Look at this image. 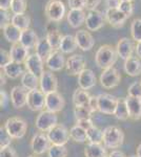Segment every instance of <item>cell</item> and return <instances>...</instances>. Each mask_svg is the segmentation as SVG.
<instances>
[{"instance_id": "11a10c76", "label": "cell", "mask_w": 141, "mask_h": 157, "mask_svg": "<svg viewBox=\"0 0 141 157\" xmlns=\"http://www.w3.org/2000/svg\"><path fill=\"white\" fill-rule=\"evenodd\" d=\"M7 103H9V97H7L6 91L1 90L0 91V105H1V108H6L7 106Z\"/></svg>"}, {"instance_id": "680465c9", "label": "cell", "mask_w": 141, "mask_h": 157, "mask_svg": "<svg viewBox=\"0 0 141 157\" xmlns=\"http://www.w3.org/2000/svg\"><path fill=\"white\" fill-rule=\"evenodd\" d=\"M135 52H136V56L141 60V42L137 43L136 45V48H135Z\"/></svg>"}, {"instance_id": "8fae6325", "label": "cell", "mask_w": 141, "mask_h": 157, "mask_svg": "<svg viewBox=\"0 0 141 157\" xmlns=\"http://www.w3.org/2000/svg\"><path fill=\"white\" fill-rule=\"evenodd\" d=\"M51 140L48 137V134L39 132L36 133L31 140V149L36 155H41L44 152L48 151L51 147Z\"/></svg>"}, {"instance_id": "ac0fdd59", "label": "cell", "mask_w": 141, "mask_h": 157, "mask_svg": "<svg viewBox=\"0 0 141 157\" xmlns=\"http://www.w3.org/2000/svg\"><path fill=\"white\" fill-rule=\"evenodd\" d=\"M136 48L132 39L129 38H121V39L118 41L116 45V52L118 57H120L122 60H127L129 58L133 57V52Z\"/></svg>"}, {"instance_id": "f5cc1de1", "label": "cell", "mask_w": 141, "mask_h": 157, "mask_svg": "<svg viewBox=\"0 0 141 157\" xmlns=\"http://www.w3.org/2000/svg\"><path fill=\"white\" fill-rule=\"evenodd\" d=\"M88 107L91 109L92 111H93V113L96 112V111H99V108H98V95H97V97H95V95L91 97Z\"/></svg>"}, {"instance_id": "52a82bcc", "label": "cell", "mask_w": 141, "mask_h": 157, "mask_svg": "<svg viewBox=\"0 0 141 157\" xmlns=\"http://www.w3.org/2000/svg\"><path fill=\"white\" fill-rule=\"evenodd\" d=\"M100 84L106 89H112L120 84L121 75L115 67L104 69L100 75Z\"/></svg>"}, {"instance_id": "c3c4849f", "label": "cell", "mask_w": 141, "mask_h": 157, "mask_svg": "<svg viewBox=\"0 0 141 157\" xmlns=\"http://www.w3.org/2000/svg\"><path fill=\"white\" fill-rule=\"evenodd\" d=\"M102 0H84V9L88 11H95Z\"/></svg>"}, {"instance_id": "3957f363", "label": "cell", "mask_w": 141, "mask_h": 157, "mask_svg": "<svg viewBox=\"0 0 141 157\" xmlns=\"http://www.w3.org/2000/svg\"><path fill=\"white\" fill-rule=\"evenodd\" d=\"M4 128L7 131V133L13 138H22L25 135L27 131V124L23 118L19 116H13L7 118L4 123Z\"/></svg>"}, {"instance_id": "7402d4cb", "label": "cell", "mask_w": 141, "mask_h": 157, "mask_svg": "<svg viewBox=\"0 0 141 157\" xmlns=\"http://www.w3.org/2000/svg\"><path fill=\"white\" fill-rule=\"evenodd\" d=\"M127 111H129L130 118L134 121H138L141 118V98H133L127 95L125 98Z\"/></svg>"}, {"instance_id": "ba28073f", "label": "cell", "mask_w": 141, "mask_h": 157, "mask_svg": "<svg viewBox=\"0 0 141 157\" xmlns=\"http://www.w3.org/2000/svg\"><path fill=\"white\" fill-rule=\"evenodd\" d=\"M118 100L116 97L109 93H101L98 95V108L101 113L107 115H114L116 111Z\"/></svg>"}, {"instance_id": "44dd1931", "label": "cell", "mask_w": 141, "mask_h": 157, "mask_svg": "<svg viewBox=\"0 0 141 157\" xmlns=\"http://www.w3.org/2000/svg\"><path fill=\"white\" fill-rule=\"evenodd\" d=\"M65 63L66 62L63 57V52H61L60 50H54L48 58V60L45 61V65L52 71H60L65 66Z\"/></svg>"}, {"instance_id": "816d5d0a", "label": "cell", "mask_w": 141, "mask_h": 157, "mask_svg": "<svg viewBox=\"0 0 141 157\" xmlns=\"http://www.w3.org/2000/svg\"><path fill=\"white\" fill-rule=\"evenodd\" d=\"M71 10H84V0H68Z\"/></svg>"}, {"instance_id": "603a6c76", "label": "cell", "mask_w": 141, "mask_h": 157, "mask_svg": "<svg viewBox=\"0 0 141 157\" xmlns=\"http://www.w3.org/2000/svg\"><path fill=\"white\" fill-rule=\"evenodd\" d=\"M10 55H11L13 62L19 63V64L25 63V61L30 57L29 49L25 48L23 45H21L19 42L12 45L11 50H10Z\"/></svg>"}, {"instance_id": "6da1fadb", "label": "cell", "mask_w": 141, "mask_h": 157, "mask_svg": "<svg viewBox=\"0 0 141 157\" xmlns=\"http://www.w3.org/2000/svg\"><path fill=\"white\" fill-rule=\"evenodd\" d=\"M117 56L116 48H114L112 45H102L97 49L95 55V62L97 66L104 70L113 67V65L116 63Z\"/></svg>"}, {"instance_id": "5b68a950", "label": "cell", "mask_w": 141, "mask_h": 157, "mask_svg": "<svg viewBox=\"0 0 141 157\" xmlns=\"http://www.w3.org/2000/svg\"><path fill=\"white\" fill-rule=\"evenodd\" d=\"M48 137L51 140L52 145L65 146V144L71 138L70 131L62 124H57L56 126L48 131Z\"/></svg>"}, {"instance_id": "484cf974", "label": "cell", "mask_w": 141, "mask_h": 157, "mask_svg": "<svg viewBox=\"0 0 141 157\" xmlns=\"http://www.w3.org/2000/svg\"><path fill=\"white\" fill-rule=\"evenodd\" d=\"M38 41H39V39H38L37 34H36L33 29H29L22 30L19 43L21 45H23L25 48L31 49V48H33V47H36Z\"/></svg>"}, {"instance_id": "94428289", "label": "cell", "mask_w": 141, "mask_h": 157, "mask_svg": "<svg viewBox=\"0 0 141 157\" xmlns=\"http://www.w3.org/2000/svg\"><path fill=\"white\" fill-rule=\"evenodd\" d=\"M136 153H137L136 155H137L138 157H141V144L137 147V151H136Z\"/></svg>"}, {"instance_id": "9a60e30c", "label": "cell", "mask_w": 141, "mask_h": 157, "mask_svg": "<svg viewBox=\"0 0 141 157\" xmlns=\"http://www.w3.org/2000/svg\"><path fill=\"white\" fill-rule=\"evenodd\" d=\"M29 90L23 86H15L11 90V102L16 109H21L27 105Z\"/></svg>"}, {"instance_id": "74e56055", "label": "cell", "mask_w": 141, "mask_h": 157, "mask_svg": "<svg viewBox=\"0 0 141 157\" xmlns=\"http://www.w3.org/2000/svg\"><path fill=\"white\" fill-rule=\"evenodd\" d=\"M114 115L116 116L117 120L120 121H126L130 117L126 104H125V98H119L118 100V105Z\"/></svg>"}, {"instance_id": "681fc988", "label": "cell", "mask_w": 141, "mask_h": 157, "mask_svg": "<svg viewBox=\"0 0 141 157\" xmlns=\"http://www.w3.org/2000/svg\"><path fill=\"white\" fill-rule=\"evenodd\" d=\"M0 157H18V155L12 147H6L0 150Z\"/></svg>"}, {"instance_id": "b9f144b4", "label": "cell", "mask_w": 141, "mask_h": 157, "mask_svg": "<svg viewBox=\"0 0 141 157\" xmlns=\"http://www.w3.org/2000/svg\"><path fill=\"white\" fill-rule=\"evenodd\" d=\"M27 0H12L11 11L14 15L24 14L25 11H27Z\"/></svg>"}, {"instance_id": "e7e4bbea", "label": "cell", "mask_w": 141, "mask_h": 157, "mask_svg": "<svg viewBox=\"0 0 141 157\" xmlns=\"http://www.w3.org/2000/svg\"><path fill=\"white\" fill-rule=\"evenodd\" d=\"M27 157H37V156H34V155H30V156H27Z\"/></svg>"}, {"instance_id": "7dc6e473", "label": "cell", "mask_w": 141, "mask_h": 157, "mask_svg": "<svg viewBox=\"0 0 141 157\" xmlns=\"http://www.w3.org/2000/svg\"><path fill=\"white\" fill-rule=\"evenodd\" d=\"M118 9H119L121 12H123L127 17L132 16V14H133V4H132V2L121 1V2H120V6H119Z\"/></svg>"}, {"instance_id": "d6a6232c", "label": "cell", "mask_w": 141, "mask_h": 157, "mask_svg": "<svg viewBox=\"0 0 141 157\" xmlns=\"http://www.w3.org/2000/svg\"><path fill=\"white\" fill-rule=\"evenodd\" d=\"M91 95L86 90H83L81 88H77L73 93V103L76 106H88Z\"/></svg>"}, {"instance_id": "d590c367", "label": "cell", "mask_w": 141, "mask_h": 157, "mask_svg": "<svg viewBox=\"0 0 141 157\" xmlns=\"http://www.w3.org/2000/svg\"><path fill=\"white\" fill-rule=\"evenodd\" d=\"M70 136L74 141L79 144L85 143L88 140V135H86V130L83 128L79 127V126L75 125L74 127L71 128L70 130Z\"/></svg>"}, {"instance_id": "e575fe53", "label": "cell", "mask_w": 141, "mask_h": 157, "mask_svg": "<svg viewBox=\"0 0 141 157\" xmlns=\"http://www.w3.org/2000/svg\"><path fill=\"white\" fill-rule=\"evenodd\" d=\"M48 43L51 44V46L53 47L54 50H58L59 47H60V44H61V40H62L63 36L60 34L58 29H52L50 30H48V34H47V37Z\"/></svg>"}, {"instance_id": "5bb4252c", "label": "cell", "mask_w": 141, "mask_h": 157, "mask_svg": "<svg viewBox=\"0 0 141 157\" xmlns=\"http://www.w3.org/2000/svg\"><path fill=\"white\" fill-rule=\"evenodd\" d=\"M40 89L45 94L57 91L58 89V80L55 77L53 71H44L40 77Z\"/></svg>"}, {"instance_id": "4dcf8cb0", "label": "cell", "mask_w": 141, "mask_h": 157, "mask_svg": "<svg viewBox=\"0 0 141 157\" xmlns=\"http://www.w3.org/2000/svg\"><path fill=\"white\" fill-rule=\"evenodd\" d=\"M3 36L4 38L7 40L9 42L13 43V44H15V43H18L20 40V37H21V33L22 30H20L18 27L15 26L14 24L10 23L9 25H6V27H4L3 29Z\"/></svg>"}, {"instance_id": "6f0895ef", "label": "cell", "mask_w": 141, "mask_h": 157, "mask_svg": "<svg viewBox=\"0 0 141 157\" xmlns=\"http://www.w3.org/2000/svg\"><path fill=\"white\" fill-rule=\"evenodd\" d=\"M109 157H126L124 155L123 152L119 151V150H113L111 153H110Z\"/></svg>"}, {"instance_id": "7bdbcfd3", "label": "cell", "mask_w": 141, "mask_h": 157, "mask_svg": "<svg viewBox=\"0 0 141 157\" xmlns=\"http://www.w3.org/2000/svg\"><path fill=\"white\" fill-rule=\"evenodd\" d=\"M13 137L7 133V131L6 130L4 127L0 128V149L6 148V147H10L12 143Z\"/></svg>"}, {"instance_id": "9f6ffc18", "label": "cell", "mask_w": 141, "mask_h": 157, "mask_svg": "<svg viewBox=\"0 0 141 157\" xmlns=\"http://www.w3.org/2000/svg\"><path fill=\"white\" fill-rule=\"evenodd\" d=\"M11 3L12 0H0V10L7 11L9 9H11Z\"/></svg>"}, {"instance_id": "8d00e7d4", "label": "cell", "mask_w": 141, "mask_h": 157, "mask_svg": "<svg viewBox=\"0 0 141 157\" xmlns=\"http://www.w3.org/2000/svg\"><path fill=\"white\" fill-rule=\"evenodd\" d=\"M89 143L92 144H101L103 143V131L100 130L98 127L93 126L86 131Z\"/></svg>"}, {"instance_id": "ffe728a7", "label": "cell", "mask_w": 141, "mask_h": 157, "mask_svg": "<svg viewBox=\"0 0 141 157\" xmlns=\"http://www.w3.org/2000/svg\"><path fill=\"white\" fill-rule=\"evenodd\" d=\"M97 83V78L96 75H95L94 71L92 69H84L80 75H78V85L79 88L83 90H89L93 87H95Z\"/></svg>"}, {"instance_id": "1f68e13d", "label": "cell", "mask_w": 141, "mask_h": 157, "mask_svg": "<svg viewBox=\"0 0 141 157\" xmlns=\"http://www.w3.org/2000/svg\"><path fill=\"white\" fill-rule=\"evenodd\" d=\"M2 69H3V72L6 75V77L10 78H19L20 75L22 77L24 73L23 69H22V67H21V64L13 62V61L11 63H9L6 67L2 68Z\"/></svg>"}, {"instance_id": "ee69618b", "label": "cell", "mask_w": 141, "mask_h": 157, "mask_svg": "<svg viewBox=\"0 0 141 157\" xmlns=\"http://www.w3.org/2000/svg\"><path fill=\"white\" fill-rule=\"evenodd\" d=\"M127 95L133 98H141V81H136L127 89Z\"/></svg>"}, {"instance_id": "e0dca14e", "label": "cell", "mask_w": 141, "mask_h": 157, "mask_svg": "<svg viewBox=\"0 0 141 157\" xmlns=\"http://www.w3.org/2000/svg\"><path fill=\"white\" fill-rule=\"evenodd\" d=\"M75 39L78 45V48H80L83 52H89L94 47L95 40L92 34L85 29H80L76 32Z\"/></svg>"}, {"instance_id": "f907efd6", "label": "cell", "mask_w": 141, "mask_h": 157, "mask_svg": "<svg viewBox=\"0 0 141 157\" xmlns=\"http://www.w3.org/2000/svg\"><path fill=\"white\" fill-rule=\"evenodd\" d=\"M76 125L79 126V127L83 128L84 130L88 131L89 128H92L93 126H95L93 124V121H92L91 118H86V120H78L76 121Z\"/></svg>"}, {"instance_id": "f546056e", "label": "cell", "mask_w": 141, "mask_h": 157, "mask_svg": "<svg viewBox=\"0 0 141 157\" xmlns=\"http://www.w3.org/2000/svg\"><path fill=\"white\" fill-rule=\"evenodd\" d=\"M78 48L76 39L72 35H65L63 36L62 40H61V44L59 47V50L63 54H72Z\"/></svg>"}, {"instance_id": "6125c7cd", "label": "cell", "mask_w": 141, "mask_h": 157, "mask_svg": "<svg viewBox=\"0 0 141 157\" xmlns=\"http://www.w3.org/2000/svg\"><path fill=\"white\" fill-rule=\"evenodd\" d=\"M121 1H129V2H132L133 0H121Z\"/></svg>"}, {"instance_id": "f6af8a7d", "label": "cell", "mask_w": 141, "mask_h": 157, "mask_svg": "<svg viewBox=\"0 0 141 157\" xmlns=\"http://www.w3.org/2000/svg\"><path fill=\"white\" fill-rule=\"evenodd\" d=\"M12 18L10 17L7 11H3V10H0V29H3L6 25L11 23Z\"/></svg>"}, {"instance_id": "836d02e7", "label": "cell", "mask_w": 141, "mask_h": 157, "mask_svg": "<svg viewBox=\"0 0 141 157\" xmlns=\"http://www.w3.org/2000/svg\"><path fill=\"white\" fill-rule=\"evenodd\" d=\"M12 24H14L15 26L18 27L20 30H25L30 29L31 24V18L25 14H17L13 15L12 17Z\"/></svg>"}, {"instance_id": "2e32d148", "label": "cell", "mask_w": 141, "mask_h": 157, "mask_svg": "<svg viewBox=\"0 0 141 157\" xmlns=\"http://www.w3.org/2000/svg\"><path fill=\"white\" fill-rule=\"evenodd\" d=\"M104 16H106V20L107 21V23H110V25L115 27V29L121 27L129 18L119 9H106Z\"/></svg>"}, {"instance_id": "8992f818", "label": "cell", "mask_w": 141, "mask_h": 157, "mask_svg": "<svg viewBox=\"0 0 141 157\" xmlns=\"http://www.w3.org/2000/svg\"><path fill=\"white\" fill-rule=\"evenodd\" d=\"M58 124V117L56 113L51 112L48 110H42L37 116L35 121L36 128L42 132H48L54 126Z\"/></svg>"}, {"instance_id": "ab89813d", "label": "cell", "mask_w": 141, "mask_h": 157, "mask_svg": "<svg viewBox=\"0 0 141 157\" xmlns=\"http://www.w3.org/2000/svg\"><path fill=\"white\" fill-rule=\"evenodd\" d=\"M131 35L135 42H141V19H134L131 23Z\"/></svg>"}, {"instance_id": "7c38bea8", "label": "cell", "mask_w": 141, "mask_h": 157, "mask_svg": "<svg viewBox=\"0 0 141 157\" xmlns=\"http://www.w3.org/2000/svg\"><path fill=\"white\" fill-rule=\"evenodd\" d=\"M106 21V16L98 10H95V11L89 12V14L86 15L84 24L86 25V29L89 32H96V30L103 27Z\"/></svg>"}, {"instance_id": "9c48e42d", "label": "cell", "mask_w": 141, "mask_h": 157, "mask_svg": "<svg viewBox=\"0 0 141 157\" xmlns=\"http://www.w3.org/2000/svg\"><path fill=\"white\" fill-rule=\"evenodd\" d=\"M65 68L68 75H79L84 69H86V61L82 55H73L66 60Z\"/></svg>"}, {"instance_id": "277c9868", "label": "cell", "mask_w": 141, "mask_h": 157, "mask_svg": "<svg viewBox=\"0 0 141 157\" xmlns=\"http://www.w3.org/2000/svg\"><path fill=\"white\" fill-rule=\"evenodd\" d=\"M44 13L52 22H59L65 15V6L61 0H50L47 3Z\"/></svg>"}, {"instance_id": "f35d334b", "label": "cell", "mask_w": 141, "mask_h": 157, "mask_svg": "<svg viewBox=\"0 0 141 157\" xmlns=\"http://www.w3.org/2000/svg\"><path fill=\"white\" fill-rule=\"evenodd\" d=\"M92 113H93V111H92L88 106H76V107L74 108V115H75L76 121L91 118Z\"/></svg>"}, {"instance_id": "d4e9b609", "label": "cell", "mask_w": 141, "mask_h": 157, "mask_svg": "<svg viewBox=\"0 0 141 157\" xmlns=\"http://www.w3.org/2000/svg\"><path fill=\"white\" fill-rule=\"evenodd\" d=\"M124 71L130 77H137L141 75V62L138 57H131L124 61Z\"/></svg>"}, {"instance_id": "60d3db41", "label": "cell", "mask_w": 141, "mask_h": 157, "mask_svg": "<svg viewBox=\"0 0 141 157\" xmlns=\"http://www.w3.org/2000/svg\"><path fill=\"white\" fill-rule=\"evenodd\" d=\"M48 157H66L68 156V149L65 146L52 145L48 151Z\"/></svg>"}, {"instance_id": "bcb514c9", "label": "cell", "mask_w": 141, "mask_h": 157, "mask_svg": "<svg viewBox=\"0 0 141 157\" xmlns=\"http://www.w3.org/2000/svg\"><path fill=\"white\" fill-rule=\"evenodd\" d=\"M11 62H12V58H11L10 52H7L6 50H4V49L0 50V67H1V69L3 67H6V65Z\"/></svg>"}, {"instance_id": "4316f807", "label": "cell", "mask_w": 141, "mask_h": 157, "mask_svg": "<svg viewBox=\"0 0 141 157\" xmlns=\"http://www.w3.org/2000/svg\"><path fill=\"white\" fill-rule=\"evenodd\" d=\"M84 155L85 157H107L106 149L101 144L89 143L84 148Z\"/></svg>"}, {"instance_id": "7a4b0ae2", "label": "cell", "mask_w": 141, "mask_h": 157, "mask_svg": "<svg viewBox=\"0 0 141 157\" xmlns=\"http://www.w3.org/2000/svg\"><path fill=\"white\" fill-rule=\"evenodd\" d=\"M124 141V133L116 126H109L103 130V145L109 149H118Z\"/></svg>"}, {"instance_id": "83f0119b", "label": "cell", "mask_w": 141, "mask_h": 157, "mask_svg": "<svg viewBox=\"0 0 141 157\" xmlns=\"http://www.w3.org/2000/svg\"><path fill=\"white\" fill-rule=\"evenodd\" d=\"M35 49H36V54L39 56L44 62L48 60V58L50 57L51 54L54 52L53 47L51 46V44L48 43L47 38L40 39L39 41H38L37 45H36Z\"/></svg>"}, {"instance_id": "be15d7a7", "label": "cell", "mask_w": 141, "mask_h": 157, "mask_svg": "<svg viewBox=\"0 0 141 157\" xmlns=\"http://www.w3.org/2000/svg\"><path fill=\"white\" fill-rule=\"evenodd\" d=\"M130 157H138V156L137 155H131Z\"/></svg>"}, {"instance_id": "4fadbf2b", "label": "cell", "mask_w": 141, "mask_h": 157, "mask_svg": "<svg viewBox=\"0 0 141 157\" xmlns=\"http://www.w3.org/2000/svg\"><path fill=\"white\" fill-rule=\"evenodd\" d=\"M64 98L58 91L47 94V98H45V108H47V110L57 113L64 108Z\"/></svg>"}, {"instance_id": "30bf717a", "label": "cell", "mask_w": 141, "mask_h": 157, "mask_svg": "<svg viewBox=\"0 0 141 157\" xmlns=\"http://www.w3.org/2000/svg\"><path fill=\"white\" fill-rule=\"evenodd\" d=\"M45 98L47 94L41 89L30 90L27 106L32 111H42V109L45 107Z\"/></svg>"}, {"instance_id": "f1b7e54d", "label": "cell", "mask_w": 141, "mask_h": 157, "mask_svg": "<svg viewBox=\"0 0 141 157\" xmlns=\"http://www.w3.org/2000/svg\"><path fill=\"white\" fill-rule=\"evenodd\" d=\"M21 84L22 86L27 90H34L38 89V85L40 84V78H38L37 75H35L34 73L30 71H25L23 75L21 77Z\"/></svg>"}, {"instance_id": "db71d44e", "label": "cell", "mask_w": 141, "mask_h": 157, "mask_svg": "<svg viewBox=\"0 0 141 157\" xmlns=\"http://www.w3.org/2000/svg\"><path fill=\"white\" fill-rule=\"evenodd\" d=\"M121 0H104L106 9H118Z\"/></svg>"}, {"instance_id": "91938a15", "label": "cell", "mask_w": 141, "mask_h": 157, "mask_svg": "<svg viewBox=\"0 0 141 157\" xmlns=\"http://www.w3.org/2000/svg\"><path fill=\"white\" fill-rule=\"evenodd\" d=\"M6 73L1 71V75H0V80H1V85H4V84H6Z\"/></svg>"}, {"instance_id": "d6986e66", "label": "cell", "mask_w": 141, "mask_h": 157, "mask_svg": "<svg viewBox=\"0 0 141 157\" xmlns=\"http://www.w3.org/2000/svg\"><path fill=\"white\" fill-rule=\"evenodd\" d=\"M43 63H44V61L37 54H33L30 55V57L27 58L24 64L27 71L34 73L35 75L40 78L42 75V73L44 72V64Z\"/></svg>"}, {"instance_id": "cb8c5ba5", "label": "cell", "mask_w": 141, "mask_h": 157, "mask_svg": "<svg viewBox=\"0 0 141 157\" xmlns=\"http://www.w3.org/2000/svg\"><path fill=\"white\" fill-rule=\"evenodd\" d=\"M85 18L86 15L83 10H70L68 13V22L73 29H78L85 23Z\"/></svg>"}]
</instances>
